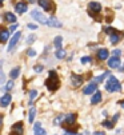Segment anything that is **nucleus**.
<instances>
[{"instance_id":"12","label":"nucleus","mask_w":124,"mask_h":135,"mask_svg":"<svg viewBox=\"0 0 124 135\" xmlns=\"http://www.w3.org/2000/svg\"><path fill=\"white\" fill-rule=\"evenodd\" d=\"M108 66L111 68H119L120 67V57H116V56H112L108 59Z\"/></svg>"},{"instance_id":"26","label":"nucleus","mask_w":124,"mask_h":135,"mask_svg":"<svg viewBox=\"0 0 124 135\" xmlns=\"http://www.w3.org/2000/svg\"><path fill=\"white\" fill-rule=\"evenodd\" d=\"M13 86H15V84H13V82H12V80H9L4 87H2V91H3V92H6V91H11V90L13 88Z\"/></svg>"},{"instance_id":"41","label":"nucleus","mask_w":124,"mask_h":135,"mask_svg":"<svg viewBox=\"0 0 124 135\" xmlns=\"http://www.w3.org/2000/svg\"><path fill=\"white\" fill-rule=\"evenodd\" d=\"M120 106H121V108H124V100H123V102H120Z\"/></svg>"},{"instance_id":"21","label":"nucleus","mask_w":124,"mask_h":135,"mask_svg":"<svg viewBox=\"0 0 124 135\" xmlns=\"http://www.w3.org/2000/svg\"><path fill=\"white\" fill-rule=\"evenodd\" d=\"M35 117H36V108H35V107H31V108H29V114H28V120H29V123H33V122H35Z\"/></svg>"},{"instance_id":"4","label":"nucleus","mask_w":124,"mask_h":135,"mask_svg":"<svg viewBox=\"0 0 124 135\" xmlns=\"http://www.w3.org/2000/svg\"><path fill=\"white\" fill-rule=\"evenodd\" d=\"M31 17L35 19L36 22H39L40 24H48V19L46 17L44 13H41L39 9H32L31 11Z\"/></svg>"},{"instance_id":"32","label":"nucleus","mask_w":124,"mask_h":135,"mask_svg":"<svg viewBox=\"0 0 124 135\" xmlns=\"http://www.w3.org/2000/svg\"><path fill=\"white\" fill-rule=\"evenodd\" d=\"M35 39H36V36H35V35H29V36H28V39H27V44L33 43V42H35Z\"/></svg>"},{"instance_id":"42","label":"nucleus","mask_w":124,"mask_h":135,"mask_svg":"<svg viewBox=\"0 0 124 135\" xmlns=\"http://www.w3.org/2000/svg\"><path fill=\"white\" fill-rule=\"evenodd\" d=\"M29 2H31V3H35V0H29Z\"/></svg>"},{"instance_id":"17","label":"nucleus","mask_w":124,"mask_h":135,"mask_svg":"<svg viewBox=\"0 0 124 135\" xmlns=\"http://www.w3.org/2000/svg\"><path fill=\"white\" fill-rule=\"evenodd\" d=\"M47 26H49V27H53V28H61V23L57 20L56 17H49L48 19V24Z\"/></svg>"},{"instance_id":"35","label":"nucleus","mask_w":124,"mask_h":135,"mask_svg":"<svg viewBox=\"0 0 124 135\" xmlns=\"http://www.w3.org/2000/svg\"><path fill=\"white\" fill-rule=\"evenodd\" d=\"M33 70H35L36 72H41V71L44 70V67H43V66H40V64H37V66H35V67H33Z\"/></svg>"},{"instance_id":"20","label":"nucleus","mask_w":124,"mask_h":135,"mask_svg":"<svg viewBox=\"0 0 124 135\" xmlns=\"http://www.w3.org/2000/svg\"><path fill=\"white\" fill-rule=\"evenodd\" d=\"M4 19H6V22L8 23H16V16L11 12H6L4 13Z\"/></svg>"},{"instance_id":"18","label":"nucleus","mask_w":124,"mask_h":135,"mask_svg":"<svg viewBox=\"0 0 124 135\" xmlns=\"http://www.w3.org/2000/svg\"><path fill=\"white\" fill-rule=\"evenodd\" d=\"M101 102V92L100 91H96L93 95H92V98H91V103L92 104H97Z\"/></svg>"},{"instance_id":"34","label":"nucleus","mask_w":124,"mask_h":135,"mask_svg":"<svg viewBox=\"0 0 124 135\" xmlns=\"http://www.w3.org/2000/svg\"><path fill=\"white\" fill-rule=\"evenodd\" d=\"M60 119H64V115H59V117H57V118L53 120V124H59V123L61 122Z\"/></svg>"},{"instance_id":"29","label":"nucleus","mask_w":124,"mask_h":135,"mask_svg":"<svg viewBox=\"0 0 124 135\" xmlns=\"http://www.w3.org/2000/svg\"><path fill=\"white\" fill-rule=\"evenodd\" d=\"M91 56H83L81 59H80V62H81V64H86V63H91Z\"/></svg>"},{"instance_id":"36","label":"nucleus","mask_w":124,"mask_h":135,"mask_svg":"<svg viewBox=\"0 0 124 135\" xmlns=\"http://www.w3.org/2000/svg\"><path fill=\"white\" fill-rule=\"evenodd\" d=\"M119 117H120L119 114H115V115H113V118H112V122H113V123H116V122H117V119H119Z\"/></svg>"},{"instance_id":"2","label":"nucleus","mask_w":124,"mask_h":135,"mask_svg":"<svg viewBox=\"0 0 124 135\" xmlns=\"http://www.w3.org/2000/svg\"><path fill=\"white\" fill-rule=\"evenodd\" d=\"M106 90L108 92H120L121 91V84L117 80L116 76L111 75L110 78L107 79V82H106Z\"/></svg>"},{"instance_id":"23","label":"nucleus","mask_w":124,"mask_h":135,"mask_svg":"<svg viewBox=\"0 0 124 135\" xmlns=\"http://www.w3.org/2000/svg\"><path fill=\"white\" fill-rule=\"evenodd\" d=\"M61 42H63V37L61 36H56L55 40H53V46L56 50H61Z\"/></svg>"},{"instance_id":"15","label":"nucleus","mask_w":124,"mask_h":135,"mask_svg":"<svg viewBox=\"0 0 124 135\" xmlns=\"http://www.w3.org/2000/svg\"><path fill=\"white\" fill-rule=\"evenodd\" d=\"M75 122H76V115L75 114L66 115V118H64V124L66 126H72V124H75Z\"/></svg>"},{"instance_id":"13","label":"nucleus","mask_w":124,"mask_h":135,"mask_svg":"<svg viewBox=\"0 0 124 135\" xmlns=\"http://www.w3.org/2000/svg\"><path fill=\"white\" fill-rule=\"evenodd\" d=\"M100 60H107L108 59V56H110V51L107 48H100L97 51V55H96Z\"/></svg>"},{"instance_id":"44","label":"nucleus","mask_w":124,"mask_h":135,"mask_svg":"<svg viewBox=\"0 0 124 135\" xmlns=\"http://www.w3.org/2000/svg\"><path fill=\"white\" fill-rule=\"evenodd\" d=\"M64 135H68V134H64Z\"/></svg>"},{"instance_id":"11","label":"nucleus","mask_w":124,"mask_h":135,"mask_svg":"<svg viewBox=\"0 0 124 135\" xmlns=\"http://www.w3.org/2000/svg\"><path fill=\"white\" fill-rule=\"evenodd\" d=\"M12 100V96L11 94H3V96L0 98V104H2V107H7Z\"/></svg>"},{"instance_id":"14","label":"nucleus","mask_w":124,"mask_h":135,"mask_svg":"<svg viewBox=\"0 0 124 135\" xmlns=\"http://www.w3.org/2000/svg\"><path fill=\"white\" fill-rule=\"evenodd\" d=\"M88 8H90V12L93 13V12H100L101 11V4L97 3V2H91L88 4Z\"/></svg>"},{"instance_id":"22","label":"nucleus","mask_w":124,"mask_h":135,"mask_svg":"<svg viewBox=\"0 0 124 135\" xmlns=\"http://www.w3.org/2000/svg\"><path fill=\"white\" fill-rule=\"evenodd\" d=\"M19 74H20V67H15V68H12L11 72H9L11 79H16V78H19Z\"/></svg>"},{"instance_id":"24","label":"nucleus","mask_w":124,"mask_h":135,"mask_svg":"<svg viewBox=\"0 0 124 135\" xmlns=\"http://www.w3.org/2000/svg\"><path fill=\"white\" fill-rule=\"evenodd\" d=\"M106 76H111L108 71H106L104 74H101V75L96 76V78L93 79V82H95V83H100V82H103V80H104V78H106Z\"/></svg>"},{"instance_id":"28","label":"nucleus","mask_w":124,"mask_h":135,"mask_svg":"<svg viewBox=\"0 0 124 135\" xmlns=\"http://www.w3.org/2000/svg\"><path fill=\"white\" fill-rule=\"evenodd\" d=\"M101 124L104 126V127H107V128H113V122L112 120H104Z\"/></svg>"},{"instance_id":"37","label":"nucleus","mask_w":124,"mask_h":135,"mask_svg":"<svg viewBox=\"0 0 124 135\" xmlns=\"http://www.w3.org/2000/svg\"><path fill=\"white\" fill-rule=\"evenodd\" d=\"M28 28H29V30H36L37 26H36V24H28Z\"/></svg>"},{"instance_id":"25","label":"nucleus","mask_w":124,"mask_h":135,"mask_svg":"<svg viewBox=\"0 0 124 135\" xmlns=\"http://www.w3.org/2000/svg\"><path fill=\"white\" fill-rule=\"evenodd\" d=\"M66 51L63 50V48H61V50H56V52H55V56L57 57V59H64V57H66Z\"/></svg>"},{"instance_id":"38","label":"nucleus","mask_w":124,"mask_h":135,"mask_svg":"<svg viewBox=\"0 0 124 135\" xmlns=\"http://www.w3.org/2000/svg\"><path fill=\"white\" fill-rule=\"evenodd\" d=\"M93 135H106V134L103 132V131H95V132H93Z\"/></svg>"},{"instance_id":"3","label":"nucleus","mask_w":124,"mask_h":135,"mask_svg":"<svg viewBox=\"0 0 124 135\" xmlns=\"http://www.w3.org/2000/svg\"><path fill=\"white\" fill-rule=\"evenodd\" d=\"M106 32L108 33V36H110V42H111L112 44H116V43L121 39L120 32L116 31V30H113L112 27H107V28H106Z\"/></svg>"},{"instance_id":"8","label":"nucleus","mask_w":124,"mask_h":135,"mask_svg":"<svg viewBox=\"0 0 124 135\" xmlns=\"http://www.w3.org/2000/svg\"><path fill=\"white\" fill-rule=\"evenodd\" d=\"M39 6L43 8L44 11H52V8H53V3L51 2V0H39Z\"/></svg>"},{"instance_id":"27","label":"nucleus","mask_w":124,"mask_h":135,"mask_svg":"<svg viewBox=\"0 0 124 135\" xmlns=\"http://www.w3.org/2000/svg\"><path fill=\"white\" fill-rule=\"evenodd\" d=\"M36 95H37V91H36V90H31V91H29V104H32V102H33L35 98H36Z\"/></svg>"},{"instance_id":"30","label":"nucleus","mask_w":124,"mask_h":135,"mask_svg":"<svg viewBox=\"0 0 124 135\" xmlns=\"http://www.w3.org/2000/svg\"><path fill=\"white\" fill-rule=\"evenodd\" d=\"M4 82H6V76H4V72H3V70H2V72H0V83H2V87L6 86Z\"/></svg>"},{"instance_id":"19","label":"nucleus","mask_w":124,"mask_h":135,"mask_svg":"<svg viewBox=\"0 0 124 135\" xmlns=\"http://www.w3.org/2000/svg\"><path fill=\"white\" fill-rule=\"evenodd\" d=\"M9 30H2V33H0V35H2V36H0V40H2V43H6L7 40H8V37H9Z\"/></svg>"},{"instance_id":"39","label":"nucleus","mask_w":124,"mask_h":135,"mask_svg":"<svg viewBox=\"0 0 124 135\" xmlns=\"http://www.w3.org/2000/svg\"><path fill=\"white\" fill-rule=\"evenodd\" d=\"M16 28H17V24H13V26L11 27V30H9V32H12V31H13V30H16Z\"/></svg>"},{"instance_id":"31","label":"nucleus","mask_w":124,"mask_h":135,"mask_svg":"<svg viewBox=\"0 0 124 135\" xmlns=\"http://www.w3.org/2000/svg\"><path fill=\"white\" fill-rule=\"evenodd\" d=\"M27 55H28L29 57H35V56H36V51L32 50V48H29V50L27 51Z\"/></svg>"},{"instance_id":"10","label":"nucleus","mask_w":124,"mask_h":135,"mask_svg":"<svg viewBox=\"0 0 124 135\" xmlns=\"http://www.w3.org/2000/svg\"><path fill=\"white\" fill-rule=\"evenodd\" d=\"M96 91H97V83L92 82V83H90L84 90H83V94H84V95H90V94H95Z\"/></svg>"},{"instance_id":"33","label":"nucleus","mask_w":124,"mask_h":135,"mask_svg":"<svg viewBox=\"0 0 124 135\" xmlns=\"http://www.w3.org/2000/svg\"><path fill=\"white\" fill-rule=\"evenodd\" d=\"M112 55H113V56H116V57H119V56L121 55V50H119V48H115V50L112 51Z\"/></svg>"},{"instance_id":"5","label":"nucleus","mask_w":124,"mask_h":135,"mask_svg":"<svg viewBox=\"0 0 124 135\" xmlns=\"http://www.w3.org/2000/svg\"><path fill=\"white\" fill-rule=\"evenodd\" d=\"M20 37H22V32H16V33L11 37V40H9V46H8V48H7V51H8V52H11V51H13V50H15V47H16L17 42L20 40Z\"/></svg>"},{"instance_id":"43","label":"nucleus","mask_w":124,"mask_h":135,"mask_svg":"<svg viewBox=\"0 0 124 135\" xmlns=\"http://www.w3.org/2000/svg\"><path fill=\"white\" fill-rule=\"evenodd\" d=\"M0 2H4V0H0Z\"/></svg>"},{"instance_id":"40","label":"nucleus","mask_w":124,"mask_h":135,"mask_svg":"<svg viewBox=\"0 0 124 135\" xmlns=\"http://www.w3.org/2000/svg\"><path fill=\"white\" fill-rule=\"evenodd\" d=\"M77 135H90V132H88V131H84L83 134H77Z\"/></svg>"},{"instance_id":"6","label":"nucleus","mask_w":124,"mask_h":135,"mask_svg":"<svg viewBox=\"0 0 124 135\" xmlns=\"http://www.w3.org/2000/svg\"><path fill=\"white\" fill-rule=\"evenodd\" d=\"M27 9H28V4H27L26 2H19V3H16V6H15V11H16V13H19V15L26 13Z\"/></svg>"},{"instance_id":"9","label":"nucleus","mask_w":124,"mask_h":135,"mask_svg":"<svg viewBox=\"0 0 124 135\" xmlns=\"http://www.w3.org/2000/svg\"><path fill=\"white\" fill-rule=\"evenodd\" d=\"M11 135H23V123L22 122H17L12 126Z\"/></svg>"},{"instance_id":"1","label":"nucleus","mask_w":124,"mask_h":135,"mask_svg":"<svg viewBox=\"0 0 124 135\" xmlns=\"http://www.w3.org/2000/svg\"><path fill=\"white\" fill-rule=\"evenodd\" d=\"M46 87L49 91H56L60 87V79H59V75L56 71H53V70L49 71V75L46 80Z\"/></svg>"},{"instance_id":"16","label":"nucleus","mask_w":124,"mask_h":135,"mask_svg":"<svg viewBox=\"0 0 124 135\" xmlns=\"http://www.w3.org/2000/svg\"><path fill=\"white\" fill-rule=\"evenodd\" d=\"M33 134L35 135H46V130L41 127V123H35V126H33Z\"/></svg>"},{"instance_id":"7","label":"nucleus","mask_w":124,"mask_h":135,"mask_svg":"<svg viewBox=\"0 0 124 135\" xmlns=\"http://www.w3.org/2000/svg\"><path fill=\"white\" fill-rule=\"evenodd\" d=\"M71 82L75 87H80L83 84V82H84V78H83L81 75H76V74H72L71 75Z\"/></svg>"}]
</instances>
